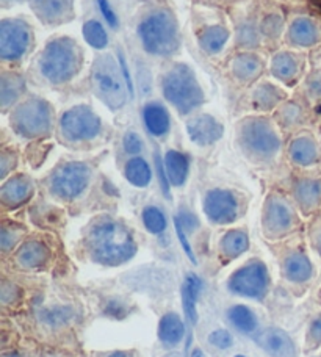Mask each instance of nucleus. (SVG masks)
I'll return each instance as SVG.
<instances>
[{"label": "nucleus", "instance_id": "obj_1", "mask_svg": "<svg viewBox=\"0 0 321 357\" xmlns=\"http://www.w3.org/2000/svg\"><path fill=\"white\" fill-rule=\"evenodd\" d=\"M88 246L96 262L104 265H121L137 252V245L128 229L113 220H102L91 227Z\"/></svg>", "mask_w": 321, "mask_h": 357}, {"label": "nucleus", "instance_id": "obj_2", "mask_svg": "<svg viewBox=\"0 0 321 357\" xmlns=\"http://www.w3.org/2000/svg\"><path fill=\"white\" fill-rule=\"evenodd\" d=\"M144 49L154 55H171L179 47V31L174 16L166 10L151 13L138 27Z\"/></svg>", "mask_w": 321, "mask_h": 357}, {"label": "nucleus", "instance_id": "obj_3", "mask_svg": "<svg viewBox=\"0 0 321 357\" xmlns=\"http://www.w3.org/2000/svg\"><path fill=\"white\" fill-rule=\"evenodd\" d=\"M82 54L75 41L60 38L49 43L41 56V71L52 84H64L79 73Z\"/></svg>", "mask_w": 321, "mask_h": 357}, {"label": "nucleus", "instance_id": "obj_4", "mask_svg": "<svg viewBox=\"0 0 321 357\" xmlns=\"http://www.w3.org/2000/svg\"><path fill=\"white\" fill-rule=\"evenodd\" d=\"M165 98L181 113H188L202 104L204 94L191 69L185 65L171 68L162 80Z\"/></svg>", "mask_w": 321, "mask_h": 357}, {"label": "nucleus", "instance_id": "obj_5", "mask_svg": "<svg viewBox=\"0 0 321 357\" xmlns=\"http://www.w3.org/2000/svg\"><path fill=\"white\" fill-rule=\"evenodd\" d=\"M121 74H123L121 66H118V63L110 55L99 56L91 71V82L96 94L112 110H118L126 104V85L123 82L124 75Z\"/></svg>", "mask_w": 321, "mask_h": 357}, {"label": "nucleus", "instance_id": "obj_6", "mask_svg": "<svg viewBox=\"0 0 321 357\" xmlns=\"http://www.w3.org/2000/svg\"><path fill=\"white\" fill-rule=\"evenodd\" d=\"M11 124L22 137H44L52 127V108L46 100L30 99L13 113Z\"/></svg>", "mask_w": 321, "mask_h": 357}, {"label": "nucleus", "instance_id": "obj_7", "mask_svg": "<svg viewBox=\"0 0 321 357\" xmlns=\"http://www.w3.org/2000/svg\"><path fill=\"white\" fill-rule=\"evenodd\" d=\"M63 135L73 142L91 139L100 132V119L91 108L79 105L68 110L60 121Z\"/></svg>", "mask_w": 321, "mask_h": 357}, {"label": "nucleus", "instance_id": "obj_8", "mask_svg": "<svg viewBox=\"0 0 321 357\" xmlns=\"http://www.w3.org/2000/svg\"><path fill=\"white\" fill-rule=\"evenodd\" d=\"M89 182V169L87 165L73 162L55 171L52 177V193L61 199H74L82 195Z\"/></svg>", "mask_w": 321, "mask_h": 357}, {"label": "nucleus", "instance_id": "obj_9", "mask_svg": "<svg viewBox=\"0 0 321 357\" xmlns=\"http://www.w3.org/2000/svg\"><path fill=\"white\" fill-rule=\"evenodd\" d=\"M241 142L255 155L269 157L278 152L281 142L273 127L263 119H253L243 126Z\"/></svg>", "mask_w": 321, "mask_h": 357}, {"label": "nucleus", "instance_id": "obj_10", "mask_svg": "<svg viewBox=\"0 0 321 357\" xmlns=\"http://www.w3.org/2000/svg\"><path fill=\"white\" fill-rule=\"evenodd\" d=\"M268 287V274L267 268L260 262H253L241 270L232 274L229 280L230 291L241 296L260 298L265 295Z\"/></svg>", "mask_w": 321, "mask_h": 357}, {"label": "nucleus", "instance_id": "obj_11", "mask_svg": "<svg viewBox=\"0 0 321 357\" xmlns=\"http://www.w3.org/2000/svg\"><path fill=\"white\" fill-rule=\"evenodd\" d=\"M30 44V30L17 19H5L0 24V59L17 60Z\"/></svg>", "mask_w": 321, "mask_h": 357}, {"label": "nucleus", "instance_id": "obj_12", "mask_svg": "<svg viewBox=\"0 0 321 357\" xmlns=\"http://www.w3.org/2000/svg\"><path fill=\"white\" fill-rule=\"evenodd\" d=\"M204 212L209 216L210 221L218 225H226L232 222L239 213L235 196L227 190H211L205 196Z\"/></svg>", "mask_w": 321, "mask_h": 357}, {"label": "nucleus", "instance_id": "obj_13", "mask_svg": "<svg viewBox=\"0 0 321 357\" xmlns=\"http://www.w3.org/2000/svg\"><path fill=\"white\" fill-rule=\"evenodd\" d=\"M255 340L271 357H297L292 339L282 329L268 328L262 331Z\"/></svg>", "mask_w": 321, "mask_h": 357}, {"label": "nucleus", "instance_id": "obj_14", "mask_svg": "<svg viewBox=\"0 0 321 357\" xmlns=\"http://www.w3.org/2000/svg\"><path fill=\"white\" fill-rule=\"evenodd\" d=\"M36 16L47 24H61L74 15V0H31Z\"/></svg>", "mask_w": 321, "mask_h": 357}, {"label": "nucleus", "instance_id": "obj_15", "mask_svg": "<svg viewBox=\"0 0 321 357\" xmlns=\"http://www.w3.org/2000/svg\"><path fill=\"white\" fill-rule=\"evenodd\" d=\"M187 132L196 144L209 146L223 137V126L214 116L201 114V116H196L190 121L187 124Z\"/></svg>", "mask_w": 321, "mask_h": 357}, {"label": "nucleus", "instance_id": "obj_16", "mask_svg": "<svg viewBox=\"0 0 321 357\" xmlns=\"http://www.w3.org/2000/svg\"><path fill=\"white\" fill-rule=\"evenodd\" d=\"M33 193V187L27 177L16 176L6 182L0 190V199L8 207H17Z\"/></svg>", "mask_w": 321, "mask_h": 357}, {"label": "nucleus", "instance_id": "obj_17", "mask_svg": "<svg viewBox=\"0 0 321 357\" xmlns=\"http://www.w3.org/2000/svg\"><path fill=\"white\" fill-rule=\"evenodd\" d=\"M293 215L284 201L271 199L267 207L265 225L271 232H284L292 226Z\"/></svg>", "mask_w": 321, "mask_h": 357}, {"label": "nucleus", "instance_id": "obj_18", "mask_svg": "<svg viewBox=\"0 0 321 357\" xmlns=\"http://www.w3.org/2000/svg\"><path fill=\"white\" fill-rule=\"evenodd\" d=\"M185 335V324L177 314H166L158 324V339L165 345H177Z\"/></svg>", "mask_w": 321, "mask_h": 357}, {"label": "nucleus", "instance_id": "obj_19", "mask_svg": "<svg viewBox=\"0 0 321 357\" xmlns=\"http://www.w3.org/2000/svg\"><path fill=\"white\" fill-rule=\"evenodd\" d=\"M50 257V252L46 245L41 241H29L21 246L17 252L19 264L25 268H40L47 262Z\"/></svg>", "mask_w": 321, "mask_h": 357}, {"label": "nucleus", "instance_id": "obj_20", "mask_svg": "<svg viewBox=\"0 0 321 357\" xmlns=\"http://www.w3.org/2000/svg\"><path fill=\"white\" fill-rule=\"evenodd\" d=\"M165 168L170 182L176 187H181L188 176V158L182 152L168 151L165 155Z\"/></svg>", "mask_w": 321, "mask_h": 357}, {"label": "nucleus", "instance_id": "obj_21", "mask_svg": "<svg viewBox=\"0 0 321 357\" xmlns=\"http://www.w3.org/2000/svg\"><path fill=\"white\" fill-rule=\"evenodd\" d=\"M144 124L152 135L163 137L170 130V114L162 105L149 104L144 108Z\"/></svg>", "mask_w": 321, "mask_h": 357}, {"label": "nucleus", "instance_id": "obj_22", "mask_svg": "<svg viewBox=\"0 0 321 357\" xmlns=\"http://www.w3.org/2000/svg\"><path fill=\"white\" fill-rule=\"evenodd\" d=\"M201 289H202V282L196 274H188V276L185 278V284L182 289L184 309H185V315H187L191 324H195L197 320L196 301L199 298V293H201Z\"/></svg>", "mask_w": 321, "mask_h": 357}, {"label": "nucleus", "instance_id": "obj_23", "mask_svg": "<svg viewBox=\"0 0 321 357\" xmlns=\"http://www.w3.org/2000/svg\"><path fill=\"white\" fill-rule=\"evenodd\" d=\"M25 80L17 74L5 73L0 79V104L6 108L15 102L24 91Z\"/></svg>", "mask_w": 321, "mask_h": 357}, {"label": "nucleus", "instance_id": "obj_24", "mask_svg": "<svg viewBox=\"0 0 321 357\" xmlns=\"http://www.w3.org/2000/svg\"><path fill=\"white\" fill-rule=\"evenodd\" d=\"M313 268L311 260L304 254H292L285 260V274L293 282H306L312 278Z\"/></svg>", "mask_w": 321, "mask_h": 357}, {"label": "nucleus", "instance_id": "obj_25", "mask_svg": "<svg viewBox=\"0 0 321 357\" xmlns=\"http://www.w3.org/2000/svg\"><path fill=\"white\" fill-rule=\"evenodd\" d=\"M262 61L254 54H240L234 59V73L241 80H254L260 75Z\"/></svg>", "mask_w": 321, "mask_h": 357}, {"label": "nucleus", "instance_id": "obj_26", "mask_svg": "<svg viewBox=\"0 0 321 357\" xmlns=\"http://www.w3.org/2000/svg\"><path fill=\"white\" fill-rule=\"evenodd\" d=\"M290 40L298 46H312L318 40L317 27L311 19H297L290 27Z\"/></svg>", "mask_w": 321, "mask_h": 357}, {"label": "nucleus", "instance_id": "obj_27", "mask_svg": "<svg viewBox=\"0 0 321 357\" xmlns=\"http://www.w3.org/2000/svg\"><path fill=\"white\" fill-rule=\"evenodd\" d=\"M151 168L144 158L133 157L126 165V177L135 187L143 188L151 182Z\"/></svg>", "mask_w": 321, "mask_h": 357}, {"label": "nucleus", "instance_id": "obj_28", "mask_svg": "<svg viewBox=\"0 0 321 357\" xmlns=\"http://www.w3.org/2000/svg\"><path fill=\"white\" fill-rule=\"evenodd\" d=\"M229 38V31L220 27V25H215V27L205 29L201 35H199V43H201L202 49L209 54H215L218 50H221L224 44H226Z\"/></svg>", "mask_w": 321, "mask_h": 357}, {"label": "nucleus", "instance_id": "obj_29", "mask_svg": "<svg viewBox=\"0 0 321 357\" xmlns=\"http://www.w3.org/2000/svg\"><path fill=\"white\" fill-rule=\"evenodd\" d=\"M290 155L294 163L307 167L317 160V148L309 138H297L290 146Z\"/></svg>", "mask_w": 321, "mask_h": 357}, {"label": "nucleus", "instance_id": "obj_30", "mask_svg": "<svg viewBox=\"0 0 321 357\" xmlns=\"http://www.w3.org/2000/svg\"><path fill=\"white\" fill-rule=\"evenodd\" d=\"M249 248L248 235L241 231H230L221 240V251L230 259L239 257Z\"/></svg>", "mask_w": 321, "mask_h": 357}, {"label": "nucleus", "instance_id": "obj_31", "mask_svg": "<svg viewBox=\"0 0 321 357\" xmlns=\"http://www.w3.org/2000/svg\"><path fill=\"white\" fill-rule=\"evenodd\" d=\"M229 321L234 324L241 333L249 334L257 328V318L251 309H248L246 305H234L232 309L227 312Z\"/></svg>", "mask_w": 321, "mask_h": 357}, {"label": "nucleus", "instance_id": "obj_32", "mask_svg": "<svg viewBox=\"0 0 321 357\" xmlns=\"http://www.w3.org/2000/svg\"><path fill=\"white\" fill-rule=\"evenodd\" d=\"M271 69L278 79L284 82H292L298 73V63L290 54H278L273 59Z\"/></svg>", "mask_w": 321, "mask_h": 357}, {"label": "nucleus", "instance_id": "obj_33", "mask_svg": "<svg viewBox=\"0 0 321 357\" xmlns=\"http://www.w3.org/2000/svg\"><path fill=\"white\" fill-rule=\"evenodd\" d=\"M294 195L301 206L311 208L315 206L321 196V183L315 181H301L294 187Z\"/></svg>", "mask_w": 321, "mask_h": 357}, {"label": "nucleus", "instance_id": "obj_34", "mask_svg": "<svg viewBox=\"0 0 321 357\" xmlns=\"http://www.w3.org/2000/svg\"><path fill=\"white\" fill-rule=\"evenodd\" d=\"M83 36L89 46L94 49H104L108 43L105 29L98 21H88L83 25Z\"/></svg>", "mask_w": 321, "mask_h": 357}, {"label": "nucleus", "instance_id": "obj_35", "mask_svg": "<svg viewBox=\"0 0 321 357\" xmlns=\"http://www.w3.org/2000/svg\"><path fill=\"white\" fill-rule=\"evenodd\" d=\"M143 222L151 234H162L166 229V216L157 207H146L143 212Z\"/></svg>", "mask_w": 321, "mask_h": 357}, {"label": "nucleus", "instance_id": "obj_36", "mask_svg": "<svg viewBox=\"0 0 321 357\" xmlns=\"http://www.w3.org/2000/svg\"><path fill=\"white\" fill-rule=\"evenodd\" d=\"M281 96L282 93L279 89H276L271 85H263L255 91L254 100L260 108H273L276 105V102L281 99Z\"/></svg>", "mask_w": 321, "mask_h": 357}, {"label": "nucleus", "instance_id": "obj_37", "mask_svg": "<svg viewBox=\"0 0 321 357\" xmlns=\"http://www.w3.org/2000/svg\"><path fill=\"white\" fill-rule=\"evenodd\" d=\"M263 33L269 38H274L281 33L282 30V17L278 15H269L262 22Z\"/></svg>", "mask_w": 321, "mask_h": 357}, {"label": "nucleus", "instance_id": "obj_38", "mask_svg": "<svg viewBox=\"0 0 321 357\" xmlns=\"http://www.w3.org/2000/svg\"><path fill=\"white\" fill-rule=\"evenodd\" d=\"M209 342L216 348L226 349V348L232 345L234 340H232V335H230L227 331L218 329V331H214V333L209 335Z\"/></svg>", "mask_w": 321, "mask_h": 357}, {"label": "nucleus", "instance_id": "obj_39", "mask_svg": "<svg viewBox=\"0 0 321 357\" xmlns=\"http://www.w3.org/2000/svg\"><path fill=\"white\" fill-rule=\"evenodd\" d=\"M174 225H176V232H177V237H179V240H181V245H182V248H184V251L187 252V256L190 257L191 262H193V264H196L195 252L191 251V246H190V243H188V240H187V235H185L184 226H182L181 220H179V216H176V218H174Z\"/></svg>", "mask_w": 321, "mask_h": 357}, {"label": "nucleus", "instance_id": "obj_40", "mask_svg": "<svg viewBox=\"0 0 321 357\" xmlns=\"http://www.w3.org/2000/svg\"><path fill=\"white\" fill-rule=\"evenodd\" d=\"M237 41H239L241 46H255L257 44V33L253 27L249 25H243L239 30V36H237Z\"/></svg>", "mask_w": 321, "mask_h": 357}, {"label": "nucleus", "instance_id": "obj_41", "mask_svg": "<svg viewBox=\"0 0 321 357\" xmlns=\"http://www.w3.org/2000/svg\"><path fill=\"white\" fill-rule=\"evenodd\" d=\"M156 167H157V173H158V178H160V187H162V191L165 193V196L170 197L168 173H166V169L163 168V160L158 154H156Z\"/></svg>", "mask_w": 321, "mask_h": 357}, {"label": "nucleus", "instance_id": "obj_42", "mask_svg": "<svg viewBox=\"0 0 321 357\" xmlns=\"http://www.w3.org/2000/svg\"><path fill=\"white\" fill-rule=\"evenodd\" d=\"M124 149L128 154H138V152L143 149V142H141V138L137 133L130 132L124 137Z\"/></svg>", "mask_w": 321, "mask_h": 357}, {"label": "nucleus", "instance_id": "obj_43", "mask_svg": "<svg viewBox=\"0 0 321 357\" xmlns=\"http://www.w3.org/2000/svg\"><path fill=\"white\" fill-rule=\"evenodd\" d=\"M98 5H99V10L102 13V16L105 17V21L112 25L113 29L118 27V17L114 15L113 8L108 3V0H98Z\"/></svg>", "mask_w": 321, "mask_h": 357}, {"label": "nucleus", "instance_id": "obj_44", "mask_svg": "<svg viewBox=\"0 0 321 357\" xmlns=\"http://www.w3.org/2000/svg\"><path fill=\"white\" fill-rule=\"evenodd\" d=\"M16 165V158L13 154L8 152H2V157H0V177H5L6 173Z\"/></svg>", "mask_w": 321, "mask_h": 357}, {"label": "nucleus", "instance_id": "obj_45", "mask_svg": "<svg viewBox=\"0 0 321 357\" xmlns=\"http://www.w3.org/2000/svg\"><path fill=\"white\" fill-rule=\"evenodd\" d=\"M17 237L6 227H2V232H0V246H2V251H8L13 245L16 243Z\"/></svg>", "mask_w": 321, "mask_h": 357}, {"label": "nucleus", "instance_id": "obj_46", "mask_svg": "<svg viewBox=\"0 0 321 357\" xmlns=\"http://www.w3.org/2000/svg\"><path fill=\"white\" fill-rule=\"evenodd\" d=\"M298 116H299V108L294 104H288L282 108V118H284L287 124L294 123V121L298 119Z\"/></svg>", "mask_w": 321, "mask_h": 357}, {"label": "nucleus", "instance_id": "obj_47", "mask_svg": "<svg viewBox=\"0 0 321 357\" xmlns=\"http://www.w3.org/2000/svg\"><path fill=\"white\" fill-rule=\"evenodd\" d=\"M118 56H119V66H121V71H123V75H124V80H126V84H127L128 93L133 94V84H132L130 74H128V69H127V65H126L124 56H123V54H121V52H118Z\"/></svg>", "mask_w": 321, "mask_h": 357}, {"label": "nucleus", "instance_id": "obj_48", "mask_svg": "<svg viewBox=\"0 0 321 357\" xmlns=\"http://www.w3.org/2000/svg\"><path fill=\"white\" fill-rule=\"evenodd\" d=\"M311 335H312L313 340L321 343V317L317 318V320L312 323V326H311Z\"/></svg>", "mask_w": 321, "mask_h": 357}, {"label": "nucleus", "instance_id": "obj_49", "mask_svg": "<svg viewBox=\"0 0 321 357\" xmlns=\"http://www.w3.org/2000/svg\"><path fill=\"white\" fill-rule=\"evenodd\" d=\"M309 89L311 94L321 96V77H312L309 80Z\"/></svg>", "mask_w": 321, "mask_h": 357}, {"label": "nucleus", "instance_id": "obj_50", "mask_svg": "<svg viewBox=\"0 0 321 357\" xmlns=\"http://www.w3.org/2000/svg\"><path fill=\"white\" fill-rule=\"evenodd\" d=\"M108 357H132V356L127 354V353H113L112 356H108Z\"/></svg>", "mask_w": 321, "mask_h": 357}, {"label": "nucleus", "instance_id": "obj_51", "mask_svg": "<svg viewBox=\"0 0 321 357\" xmlns=\"http://www.w3.org/2000/svg\"><path fill=\"white\" fill-rule=\"evenodd\" d=\"M312 5L321 13V0H312Z\"/></svg>", "mask_w": 321, "mask_h": 357}, {"label": "nucleus", "instance_id": "obj_52", "mask_svg": "<svg viewBox=\"0 0 321 357\" xmlns=\"http://www.w3.org/2000/svg\"><path fill=\"white\" fill-rule=\"evenodd\" d=\"M191 357H202V353L201 351H195Z\"/></svg>", "mask_w": 321, "mask_h": 357}, {"label": "nucleus", "instance_id": "obj_53", "mask_svg": "<svg viewBox=\"0 0 321 357\" xmlns=\"http://www.w3.org/2000/svg\"><path fill=\"white\" fill-rule=\"evenodd\" d=\"M318 250H320V252H321V235L318 237Z\"/></svg>", "mask_w": 321, "mask_h": 357}, {"label": "nucleus", "instance_id": "obj_54", "mask_svg": "<svg viewBox=\"0 0 321 357\" xmlns=\"http://www.w3.org/2000/svg\"><path fill=\"white\" fill-rule=\"evenodd\" d=\"M3 357H19L17 354H8V356H3Z\"/></svg>", "mask_w": 321, "mask_h": 357}, {"label": "nucleus", "instance_id": "obj_55", "mask_svg": "<svg viewBox=\"0 0 321 357\" xmlns=\"http://www.w3.org/2000/svg\"><path fill=\"white\" fill-rule=\"evenodd\" d=\"M166 357H179L177 354H170V356H166Z\"/></svg>", "mask_w": 321, "mask_h": 357}, {"label": "nucleus", "instance_id": "obj_56", "mask_svg": "<svg viewBox=\"0 0 321 357\" xmlns=\"http://www.w3.org/2000/svg\"><path fill=\"white\" fill-rule=\"evenodd\" d=\"M318 113H321V107H318Z\"/></svg>", "mask_w": 321, "mask_h": 357}, {"label": "nucleus", "instance_id": "obj_57", "mask_svg": "<svg viewBox=\"0 0 321 357\" xmlns=\"http://www.w3.org/2000/svg\"><path fill=\"white\" fill-rule=\"evenodd\" d=\"M235 357H245V356H235Z\"/></svg>", "mask_w": 321, "mask_h": 357}]
</instances>
